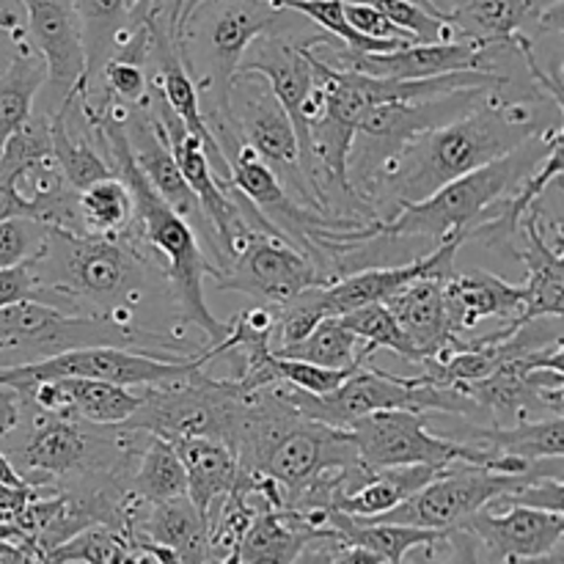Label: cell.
<instances>
[{
  "label": "cell",
  "instance_id": "5bb4252c",
  "mask_svg": "<svg viewBox=\"0 0 564 564\" xmlns=\"http://www.w3.org/2000/svg\"><path fill=\"white\" fill-rule=\"evenodd\" d=\"M124 132L127 143H130L132 160H135V165L141 169V174L147 176V182L154 187V193H158L180 218H185L187 224H191L198 242H202L204 257H207L209 262L215 251L213 226H209L202 202H198L193 187L187 185V180L182 176L180 165H176L174 154H171L169 143H165V135L163 130H160V121L158 116H154L152 102L127 110Z\"/></svg>",
  "mask_w": 564,
  "mask_h": 564
},
{
  "label": "cell",
  "instance_id": "44dd1931",
  "mask_svg": "<svg viewBox=\"0 0 564 564\" xmlns=\"http://www.w3.org/2000/svg\"><path fill=\"white\" fill-rule=\"evenodd\" d=\"M455 441L479 446V449L499 452V455L521 457V460H545V457H564V419L540 416L521 419L516 424H474L463 430Z\"/></svg>",
  "mask_w": 564,
  "mask_h": 564
},
{
  "label": "cell",
  "instance_id": "ac0fdd59",
  "mask_svg": "<svg viewBox=\"0 0 564 564\" xmlns=\"http://www.w3.org/2000/svg\"><path fill=\"white\" fill-rule=\"evenodd\" d=\"M444 279L446 275H422V279H413L411 284L400 286L394 295L383 301L400 323L402 334L411 339L419 361L457 339L452 334L449 314H446Z\"/></svg>",
  "mask_w": 564,
  "mask_h": 564
},
{
  "label": "cell",
  "instance_id": "1f68e13d",
  "mask_svg": "<svg viewBox=\"0 0 564 564\" xmlns=\"http://www.w3.org/2000/svg\"><path fill=\"white\" fill-rule=\"evenodd\" d=\"M47 229V224L36 218H25V215L0 220V268L28 262L42 248Z\"/></svg>",
  "mask_w": 564,
  "mask_h": 564
},
{
  "label": "cell",
  "instance_id": "7402d4cb",
  "mask_svg": "<svg viewBox=\"0 0 564 564\" xmlns=\"http://www.w3.org/2000/svg\"><path fill=\"white\" fill-rule=\"evenodd\" d=\"M446 466H391L378 468L367 477V482L358 485L352 494L341 496L336 501V510L347 512L352 518L383 516V512L394 510L405 499H411L416 490H422L430 479L438 477Z\"/></svg>",
  "mask_w": 564,
  "mask_h": 564
},
{
  "label": "cell",
  "instance_id": "484cf974",
  "mask_svg": "<svg viewBox=\"0 0 564 564\" xmlns=\"http://www.w3.org/2000/svg\"><path fill=\"white\" fill-rule=\"evenodd\" d=\"M132 213H135V202L127 182L119 176H105L77 191V215H80L83 231L88 235H124Z\"/></svg>",
  "mask_w": 564,
  "mask_h": 564
},
{
  "label": "cell",
  "instance_id": "f35d334b",
  "mask_svg": "<svg viewBox=\"0 0 564 564\" xmlns=\"http://www.w3.org/2000/svg\"><path fill=\"white\" fill-rule=\"evenodd\" d=\"M0 482L14 485V488H33V485H28V479L22 477L20 468L6 457V452H0Z\"/></svg>",
  "mask_w": 564,
  "mask_h": 564
},
{
  "label": "cell",
  "instance_id": "f1b7e54d",
  "mask_svg": "<svg viewBox=\"0 0 564 564\" xmlns=\"http://www.w3.org/2000/svg\"><path fill=\"white\" fill-rule=\"evenodd\" d=\"M339 323L345 325V328H350L352 334L361 339L364 358H367V361L378 350H391L411 364L419 361L411 339L402 334L400 323H397L394 314L389 312L386 303H367V306H358L352 308V312L339 314Z\"/></svg>",
  "mask_w": 564,
  "mask_h": 564
},
{
  "label": "cell",
  "instance_id": "cb8c5ba5",
  "mask_svg": "<svg viewBox=\"0 0 564 564\" xmlns=\"http://www.w3.org/2000/svg\"><path fill=\"white\" fill-rule=\"evenodd\" d=\"M44 83H47V66L33 44H22L0 66V149L11 132L36 110V97Z\"/></svg>",
  "mask_w": 564,
  "mask_h": 564
},
{
  "label": "cell",
  "instance_id": "e575fe53",
  "mask_svg": "<svg viewBox=\"0 0 564 564\" xmlns=\"http://www.w3.org/2000/svg\"><path fill=\"white\" fill-rule=\"evenodd\" d=\"M28 42L25 11L20 0H0V66Z\"/></svg>",
  "mask_w": 564,
  "mask_h": 564
},
{
  "label": "cell",
  "instance_id": "8992f818",
  "mask_svg": "<svg viewBox=\"0 0 564 564\" xmlns=\"http://www.w3.org/2000/svg\"><path fill=\"white\" fill-rule=\"evenodd\" d=\"M94 345L130 347V350L176 358L163 352V347L149 336L121 328L108 319L69 314L64 308L39 301H17L9 306H0V356L14 352V356H20L17 364L39 361V358Z\"/></svg>",
  "mask_w": 564,
  "mask_h": 564
},
{
  "label": "cell",
  "instance_id": "277c9868",
  "mask_svg": "<svg viewBox=\"0 0 564 564\" xmlns=\"http://www.w3.org/2000/svg\"><path fill=\"white\" fill-rule=\"evenodd\" d=\"M562 138V124H551L549 130L527 138L512 152L446 182L422 202L402 204L391 218L375 224V237H383L391 246L422 240L427 251L452 237H466L468 242L474 226L482 224L490 209L510 196Z\"/></svg>",
  "mask_w": 564,
  "mask_h": 564
},
{
  "label": "cell",
  "instance_id": "4fadbf2b",
  "mask_svg": "<svg viewBox=\"0 0 564 564\" xmlns=\"http://www.w3.org/2000/svg\"><path fill=\"white\" fill-rule=\"evenodd\" d=\"M516 262L527 268L523 306L512 319L510 330L538 317H564V231L560 220L543 215V198L518 224Z\"/></svg>",
  "mask_w": 564,
  "mask_h": 564
},
{
  "label": "cell",
  "instance_id": "74e56055",
  "mask_svg": "<svg viewBox=\"0 0 564 564\" xmlns=\"http://www.w3.org/2000/svg\"><path fill=\"white\" fill-rule=\"evenodd\" d=\"M44 488H14V485L0 482V521H9L14 518L33 496L42 494Z\"/></svg>",
  "mask_w": 564,
  "mask_h": 564
},
{
  "label": "cell",
  "instance_id": "5b68a950",
  "mask_svg": "<svg viewBox=\"0 0 564 564\" xmlns=\"http://www.w3.org/2000/svg\"><path fill=\"white\" fill-rule=\"evenodd\" d=\"M248 397L235 378H209L202 364L165 383L147 386L141 405L124 427L147 430L171 444L191 435H209L235 446Z\"/></svg>",
  "mask_w": 564,
  "mask_h": 564
},
{
  "label": "cell",
  "instance_id": "603a6c76",
  "mask_svg": "<svg viewBox=\"0 0 564 564\" xmlns=\"http://www.w3.org/2000/svg\"><path fill=\"white\" fill-rule=\"evenodd\" d=\"M127 494L147 505L187 496V477L174 444L147 433L127 471Z\"/></svg>",
  "mask_w": 564,
  "mask_h": 564
},
{
  "label": "cell",
  "instance_id": "7a4b0ae2",
  "mask_svg": "<svg viewBox=\"0 0 564 564\" xmlns=\"http://www.w3.org/2000/svg\"><path fill=\"white\" fill-rule=\"evenodd\" d=\"M551 124H562L560 102L490 88L466 113L413 135L380 169L364 202L378 220L391 218L402 204L422 202L446 182L512 152Z\"/></svg>",
  "mask_w": 564,
  "mask_h": 564
},
{
  "label": "cell",
  "instance_id": "52a82bcc",
  "mask_svg": "<svg viewBox=\"0 0 564 564\" xmlns=\"http://www.w3.org/2000/svg\"><path fill=\"white\" fill-rule=\"evenodd\" d=\"M485 91L490 88H460V91L438 94V97L416 99V102H378L364 108L352 132L350 154H347V180L352 191L364 198L380 169L413 135L466 113Z\"/></svg>",
  "mask_w": 564,
  "mask_h": 564
},
{
  "label": "cell",
  "instance_id": "9a60e30c",
  "mask_svg": "<svg viewBox=\"0 0 564 564\" xmlns=\"http://www.w3.org/2000/svg\"><path fill=\"white\" fill-rule=\"evenodd\" d=\"M25 11L28 42L33 44L47 66V105L53 113L77 86L86 80V47L83 28L72 0H20Z\"/></svg>",
  "mask_w": 564,
  "mask_h": 564
},
{
  "label": "cell",
  "instance_id": "8fae6325",
  "mask_svg": "<svg viewBox=\"0 0 564 564\" xmlns=\"http://www.w3.org/2000/svg\"><path fill=\"white\" fill-rule=\"evenodd\" d=\"M209 279L218 290L242 292L273 308L286 306L308 286L325 284V275L306 253L268 231L253 235L246 248Z\"/></svg>",
  "mask_w": 564,
  "mask_h": 564
},
{
  "label": "cell",
  "instance_id": "836d02e7",
  "mask_svg": "<svg viewBox=\"0 0 564 564\" xmlns=\"http://www.w3.org/2000/svg\"><path fill=\"white\" fill-rule=\"evenodd\" d=\"M17 301L42 303V290H39V281L28 262L0 268V306H9Z\"/></svg>",
  "mask_w": 564,
  "mask_h": 564
},
{
  "label": "cell",
  "instance_id": "f546056e",
  "mask_svg": "<svg viewBox=\"0 0 564 564\" xmlns=\"http://www.w3.org/2000/svg\"><path fill=\"white\" fill-rule=\"evenodd\" d=\"M44 562H135V545L116 529L94 523L50 549Z\"/></svg>",
  "mask_w": 564,
  "mask_h": 564
},
{
  "label": "cell",
  "instance_id": "3957f363",
  "mask_svg": "<svg viewBox=\"0 0 564 564\" xmlns=\"http://www.w3.org/2000/svg\"><path fill=\"white\" fill-rule=\"evenodd\" d=\"M312 31H317L314 22L273 0H202L193 6L191 14L176 28L174 39L185 69L198 88L207 130L235 124L229 86L253 39L264 33L306 36Z\"/></svg>",
  "mask_w": 564,
  "mask_h": 564
},
{
  "label": "cell",
  "instance_id": "ab89813d",
  "mask_svg": "<svg viewBox=\"0 0 564 564\" xmlns=\"http://www.w3.org/2000/svg\"><path fill=\"white\" fill-rule=\"evenodd\" d=\"M124 6H127V14H130L132 28H135V25H141V22L149 20L154 0H124Z\"/></svg>",
  "mask_w": 564,
  "mask_h": 564
},
{
  "label": "cell",
  "instance_id": "8d00e7d4",
  "mask_svg": "<svg viewBox=\"0 0 564 564\" xmlns=\"http://www.w3.org/2000/svg\"><path fill=\"white\" fill-rule=\"evenodd\" d=\"M22 424V397L14 386H0V438H9Z\"/></svg>",
  "mask_w": 564,
  "mask_h": 564
},
{
  "label": "cell",
  "instance_id": "b9f144b4",
  "mask_svg": "<svg viewBox=\"0 0 564 564\" xmlns=\"http://www.w3.org/2000/svg\"><path fill=\"white\" fill-rule=\"evenodd\" d=\"M196 3H202V0H185V3H182V9H180V20H176V28H180V22L185 20L187 14H191L193 6H196Z\"/></svg>",
  "mask_w": 564,
  "mask_h": 564
},
{
  "label": "cell",
  "instance_id": "60d3db41",
  "mask_svg": "<svg viewBox=\"0 0 564 564\" xmlns=\"http://www.w3.org/2000/svg\"><path fill=\"white\" fill-rule=\"evenodd\" d=\"M0 562H31V556H28L20 545L0 538Z\"/></svg>",
  "mask_w": 564,
  "mask_h": 564
},
{
  "label": "cell",
  "instance_id": "2e32d148",
  "mask_svg": "<svg viewBox=\"0 0 564 564\" xmlns=\"http://www.w3.org/2000/svg\"><path fill=\"white\" fill-rule=\"evenodd\" d=\"M564 0H449V22L460 39L471 42H505L516 33L562 36Z\"/></svg>",
  "mask_w": 564,
  "mask_h": 564
},
{
  "label": "cell",
  "instance_id": "ee69618b",
  "mask_svg": "<svg viewBox=\"0 0 564 564\" xmlns=\"http://www.w3.org/2000/svg\"><path fill=\"white\" fill-rule=\"evenodd\" d=\"M0 386H6V372H3V367H0Z\"/></svg>",
  "mask_w": 564,
  "mask_h": 564
},
{
  "label": "cell",
  "instance_id": "83f0119b",
  "mask_svg": "<svg viewBox=\"0 0 564 564\" xmlns=\"http://www.w3.org/2000/svg\"><path fill=\"white\" fill-rule=\"evenodd\" d=\"M53 138H50V113L33 110L9 135L0 149V180L17 187L33 171L53 163Z\"/></svg>",
  "mask_w": 564,
  "mask_h": 564
},
{
  "label": "cell",
  "instance_id": "7c38bea8",
  "mask_svg": "<svg viewBox=\"0 0 564 564\" xmlns=\"http://www.w3.org/2000/svg\"><path fill=\"white\" fill-rule=\"evenodd\" d=\"M457 527L477 540L485 562H538L562 556L564 512L488 505Z\"/></svg>",
  "mask_w": 564,
  "mask_h": 564
},
{
  "label": "cell",
  "instance_id": "d590c367",
  "mask_svg": "<svg viewBox=\"0 0 564 564\" xmlns=\"http://www.w3.org/2000/svg\"><path fill=\"white\" fill-rule=\"evenodd\" d=\"M14 215H25V218L42 220V215H39V207L31 202V198H25L20 191H17L14 185H9V182L0 180V220L14 218ZM42 224H44V220H42Z\"/></svg>",
  "mask_w": 564,
  "mask_h": 564
},
{
  "label": "cell",
  "instance_id": "ba28073f",
  "mask_svg": "<svg viewBox=\"0 0 564 564\" xmlns=\"http://www.w3.org/2000/svg\"><path fill=\"white\" fill-rule=\"evenodd\" d=\"M538 477H562V457H551L543 466L527 474H505L494 471V468L474 466V463H452L438 477L430 479L422 490H416L411 499H405L394 510L383 512V516L367 518V521L408 523V527L444 532V529L457 527L477 510L494 505L496 499L512 494L516 488Z\"/></svg>",
  "mask_w": 564,
  "mask_h": 564
},
{
  "label": "cell",
  "instance_id": "4dcf8cb0",
  "mask_svg": "<svg viewBox=\"0 0 564 564\" xmlns=\"http://www.w3.org/2000/svg\"><path fill=\"white\" fill-rule=\"evenodd\" d=\"M270 369H273L275 383H286L295 386V389L308 391V394H328L334 391L336 386L345 383L356 369H330V367H319V364L312 361H301V358H284L275 356L270 358Z\"/></svg>",
  "mask_w": 564,
  "mask_h": 564
},
{
  "label": "cell",
  "instance_id": "e0dca14e",
  "mask_svg": "<svg viewBox=\"0 0 564 564\" xmlns=\"http://www.w3.org/2000/svg\"><path fill=\"white\" fill-rule=\"evenodd\" d=\"M444 303L452 334L466 336L482 319L516 317L523 306V284H510L482 268L466 273L452 270L444 279Z\"/></svg>",
  "mask_w": 564,
  "mask_h": 564
},
{
  "label": "cell",
  "instance_id": "6da1fadb",
  "mask_svg": "<svg viewBox=\"0 0 564 564\" xmlns=\"http://www.w3.org/2000/svg\"><path fill=\"white\" fill-rule=\"evenodd\" d=\"M28 264L42 303L138 330L169 356H198L207 347L187 336L163 268L127 235L105 237L50 226Z\"/></svg>",
  "mask_w": 564,
  "mask_h": 564
},
{
  "label": "cell",
  "instance_id": "7bdbcfd3",
  "mask_svg": "<svg viewBox=\"0 0 564 564\" xmlns=\"http://www.w3.org/2000/svg\"><path fill=\"white\" fill-rule=\"evenodd\" d=\"M435 11H441L444 17H449V0H427Z\"/></svg>",
  "mask_w": 564,
  "mask_h": 564
},
{
  "label": "cell",
  "instance_id": "d6986e66",
  "mask_svg": "<svg viewBox=\"0 0 564 564\" xmlns=\"http://www.w3.org/2000/svg\"><path fill=\"white\" fill-rule=\"evenodd\" d=\"M130 543H154L169 549L176 562H213L209 523L187 496L149 505L132 529Z\"/></svg>",
  "mask_w": 564,
  "mask_h": 564
},
{
  "label": "cell",
  "instance_id": "d4e9b609",
  "mask_svg": "<svg viewBox=\"0 0 564 564\" xmlns=\"http://www.w3.org/2000/svg\"><path fill=\"white\" fill-rule=\"evenodd\" d=\"M83 28V47H86V83L99 75L108 55L124 42L132 31L124 0H72Z\"/></svg>",
  "mask_w": 564,
  "mask_h": 564
},
{
  "label": "cell",
  "instance_id": "d6a6232c",
  "mask_svg": "<svg viewBox=\"0 0 564 564\" xmlns=\"http://www.w3.org/2000/svg\"><path fill=\"white\" fill-rule=\"evenodd\" d=\"M345 17L358 33L372 39H405V42H416L408 31H402L400 25L389 20L386 14H380L378 9L367 3H352V0H345Z\"/></svg>",
  "mask_w": 564,
  "mask_h": 564
},
{
  "label": "cell",
  "instance_id": "4316f807",
  "mask_svg": "<svg viewBox=\"0 0 564 564\" xmlns=\"http://www.w3.org/2000/svg\"><path fill=\"white\" fill-rule=\"evenodd\" d=\"M275 356L284 358H301V361L319 364V367L330 369H356L361 364H367L364 358V345L350 328L339 323V317H325L308 330L306 339H301L297 345L284 347Z\"/></svg>",
  "mask_w": 564,
  "mask_h": 564
},
{
  "label": "cell",
  "instance_id": "9c48e42d",
  "mask_svg": "<svg viewBox=\"0 0 564 564\" xmlns=\"http://www.w3.org/2000/svg\"><path fill=\"white\" fill-rule=\"evenodd\" d=\"M229 108L242 141L264 160L284 191L303 207L325 213L301 169L295 127L270 83L257 72L237 69L229 86Z\"/></svg>",
  "mask_w": 564,
  "mask_h": 564
},
{
  "label": "cell",
  "instance_id": "30bf717a",
  "mask_svg": "<svg viewBox=\"0 0 564 564\" xmlns=\"http://www.w3.org/2000/svg\"><path fill=\"white\" fill-rule=\"evenodd\" d=\"M213 361L209 350L198 356H154V352L130 350L116 345L77 347V350L58 352V356L39 358L28 364H6V386H17L22 380H47V378H88L108 380V383L130 386V389H147V386L165 383L176 375L193 367H207Z\"/></svg>",
  "mask_w": 564,
  "mask_h": 564
},
{
  "label": "cell",
  "instance_id": "ffe728a7",
  "mask_svg": "<svg viewBox=\"0 0 564 564\" xmlns=\"http://www.w3.org/2000/svg\"><path fill=\"white\" fill-rule=\"evenodd\" d=\"M182 468L187 477V499L196 510L207 518L213 507L229 494L240 477L237 455L226 441L209 438V435H191V438L174 441Z\"/></svg>",
  "mask_w": 564,
  "mask_h": 564
}]
</instances>
